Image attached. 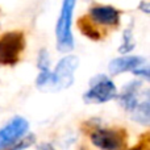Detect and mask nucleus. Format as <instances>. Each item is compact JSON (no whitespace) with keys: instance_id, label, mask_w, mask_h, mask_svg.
<instances>
[{"instance_id":"obj_1","label":"nucleus","mask_w":150,"mask_h":150,"mask_svg":"<svg viewBox=\"0 0 150 150\" xmlns=\"http://www.w3.org/2000/svg\"><path fill=\"white\" fill-rule=\"evenodd\" d=\"M79 65V58L75 55H66L57 63L54 71L49 69L40 70L36 86L38 90L54 92L69 88L74 83V73Z\"/></svg>"},{"instance_id":"obj_2","label":"nucleus","mask_w":150,"mask_h":150,"mask_svg":"<svg viewBox=\"0 0 150 150\" xmlns=\"http://www.w3.org/2000/svg\"><path fill=\"white\" fill-rule=\"evenodd\" d=\"M76 0H63L61 8L59 17L55 26V36H57V47L61 53H69L74 49V37L71 32L74 8Z\"/></svg>"},{"instance_id":"obj_3","label":"nucleus","mask_w":150,"mask_h":150,"mask_svg":"<svg viewBox=\"0 0 150 150\" xmlns=\"http://www.w3.org/2000/svg\"><path fill=\"white\" fill-rule=\"evenodd\" d=\"M25 49V36L20 30L7 32L0 36V65L15 66Z\"/></svg>"},{"instance_id":"obj_4","label":"nucleus","mask_w":150,"mask_h":150,"mask_svg":"<svg viewBox=\"0 0 150 150\" xmlns=\"http://www.w3.org/2000/svg\"><path fill=\"white\" fill-rule=\"evenodd\" d=\"M117 88L107 75L99 74L90 80V90L83 95V101L87 104H101L115 99Z\"/></svg>"},{"instance_id":"obj_5","label":"nucleus","mask_w":150,"mask_h":150,"mask_svg":"<svg viewBox=\"0 0 150 150\" xmlns=\"http://www.w3.org/2000/svg\"><path fill=\"white\" fill-rule=\"evenodd\" d=\"M127 138V132L117 128H98L90 134L92 145L100 150H122Z\"/></svg>"},{"instance_id":"obj_6","label":"nucleus","mask_w":150,"mask_h":150,"mask_svg":"<svg viewBox=\"0 0 150 150\" xmlns=\"http://www.w3.org/2000/svg\"><path fill=\"white\" fill-rule=\"evenodd\" d=\"M28 129L29 124L25 119L18 116L12 119L3 129H0V149L25 136Z\"/></svg>"},{"instance_id":"obj_7","label":"nucleus","mask_w":150,"mask_h":150,"mask_svg":"<svg viewBox=\"0 0 150 150\" xmlns=\"http://www.w3.org/2000/svg\"><path fill=\"white\" fill-rule=\"evenodd\" d=\"M88 16L96 25L115 28L120 24V11L111 5H93L90 8Z\"/></svg>"},{"instance_id":"obj_8","label":"nucleus","mask_w":150,"mask_h":150,"mask_svg":"<svg viewBox=\"0 0 150 150\" xmlns=\"http://www.w3.org/2000/svg\"><path fill=\"white\" fill-rule=\"evenodd\" d=\"M141 87H142L141 80H132L127 86H124L120 95H116V98L119 99L120 105L125 111L132 112L138 105V103L141 100Z\"/></svg>"},{"instance_id":"obj_9","label":"nucleus","mask_w":150,"mask_h":150,"mask_svg":"<svg viewBox=\"0 0 150 150\" xmlns=\"http://www.w3.org/2000/svg\"><path fill=\"white\" fill-rule=\"evenodd\" d=\"M146 61L145 58L138 57V55H127V57L115 58L111 61L108 66V70L112 75H119L127 71H133L136 67L144 65Z\"/></svg>"},{"instance_id":"obj_10","label":"nucleus","mask_w":150,"mask_h":150,"mask_svg":"<svg viewBox=\"0 0 150 150\" xmlns=\"http://www.w3.org/2000/svg\"><path fill=\"white\" fill-rule=\"evenodd\" d=\"M78 28L82 32L83 36L88 37L90 40H93V41L101 40V37H103L100 29H99L98 25L90 18V16H82V17L78 20Z\"/></svg>"},{"instance_id":"obj_11","label":"nucleus","mask_w":150,"mask_h":150,"mask_svg":"<svg viewBox=\"0 0 150 150\" xmlns=\"http://www.w3.org/2000/svg\"><path fill=\"white\" fill-rule=\"evenodd\" d=\"M132 119L137 122H141L144 125H149L150 121V103L149 95H146L142 99V101L138 103V105L132 111Z\"/></svg>"},{"instance_id":"obj_12","label":"nucleus","mask_w":150,"mask_h":150,"mask_svg":"<svg viewBox=\"0 0 150 150\" xmlns=\"http://www.w3.org/2000/svg\"><path fill=\"white\" fill-rule=\"evenodd\" d=\"M34 141H36V137H34L33 134H29V136H26V137L23 136L21 138L16 140L15 142H11L9 145L4 146V148H1L0 150H24V149L29 148Z\"/></svg>"},{"instance_id":"obj_13","label":"nucleus","mask_w":150,"mask_h":150,"mask_svg":"<svg viewBox=\"0 0 150 150\" xmlns=\"http://www.w3.org/2000/svg\"><path fill=\"white\" fill-rule=\"evenodd\" d=\"M122 44L121 46L119 47V52L125 54V53H129L130 50L134 49L136 46V42H134V38H133V28L130 25V28H127L124 32V36H122Z\"/></svg>"},{"instance_id":"obj_14","label":"nucleus","mask_w":150,"mask_h":150,"mask_svg":"<svg viewBox=\"0 0 150 150\" xmlns=\"http://www.w3.org/2000/svg\"><path fill=\"white\" fill-rule=\"evenodd\" d=\"M50 65V58H49V53L46 49H42L38 54V62H37V67L40 70H44V69H49Z\"/></svg>"},{"instance_id":"obj_15","label":"nucleus","mask_w":150,"mask_h":150,"mask_svg":"<svg viewBox=\"0 0 150 150\" xmlns=\"http://www.w3.org/2000/svg\"><path fill=\"white\" fill-rule=\"evenodd\" d=\"M132 73L134 75H137V76H140V78H144L145 80H149V66L146 65V62L144 63V65L136 67Z\"/></svg>"},{"instance_id":"obj_16","label":"nucleus","mask_w":150,"mask_h":150,"mask_svg":"<svg viewBox=\"0 0 150 150\" xmlns=\"http://www.w3.org/2000/svg\"><path fill=\"white\" fill-rule=\"evenodd\" d=\"M138 8H140L144 13H146V15H149L150 13V4H149V1H146V0L141 1L140 5H138Z\"/></svg>"},{"instance_id":"obj_17","label":"nucleus","mask_w":150,"mask_h":150,"mask_svg":"<svg viewBox=\"0 0 150 150\" xmlns=\"http://www.w3.org/2000/svg\"><path fill=\"white\" fill-rule=\"evenodd\" d=\"M37 150H55L54 148H53L50 144H41V145H38L37 146Z\"/></svg>"},{"instance_id":"obj_18","label":"nucleus","mask_w":150,"mask_h":150,"mask_svg":"<svg viewBox=\"0 0 150 150\" xmlns=\"http://www.w3.org/2000/svg\"><path fill=\"white\" fill-rule=\"evenodd\" d=\"M130 150H149V148H148V146H144V144H138L137 146L132 148Z\"/></svg>"}]
</instances>
